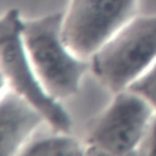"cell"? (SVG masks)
Returning a JSON list of instances; mask_svg holds the SVG:
<instances>
[{"mask_svg": "<svg viewBox=\"0 0 156 156\" xmlns=\"http://www.w3.org/2000/svg\"><path fill=\"white\" fill-rule=\"evenodd\" d=\"M65 13L23 21L22 38L30 63L45 90L56 100L78 93L88 62L73 54L62 38Z\"/></svg>", "mask_w": 156, "mask_h": 156, "instance_id": "6da1fadb", "label": "cell"}, {"mask_svg": "<svg viewBox=\"0 0 156 156\" xmlns=\"http://www.w3.org/2000/svg\"><path fill=\"white\" fill-rule=\"evenodd\" d=\"M156 61V15L132 18L91 56L96 78L113 94L127 89Z\"/></svg>", "mask_w": 156, "mask_h": 156, "instance_id": "7a4b0ae2", "label": "cell"}, {"mask_svg": "<svg viewBox=\"0 0 156 156\" xmlns=\"http://www.w3.org/2000/svg\"><path fill=\"white\" fill-rule=\"evenodd\" d=\"M23 21L18 10H9L0 22V62L2 83L33 104L55 132L69 133L72 119L61 104L39 80L28 57L23 38Z\"/></svg>", "mask_w": 156, "mask_h": 156, "instance_id": "3957f363", "label": "cell"}, {"mask_svg": "<svg viewBox=\"0 0 156 156\" xmlns=\"http://www.w3.org/2000/svg\"><path fill=\"white\" fill-rule=\"evenodd\" d=\"M152 105L124 89L94 119L87 134V155H136L155 115Z\"/></svg>", "mask_w": 156, "mask_h": 156, "instance_id": "277c9868", "label": "cell"}, {"mask_svg": "<svg viewBox=\"0 0 156 156\" xmlns=\"http://www.w3.org/2000/svg\"><path fill=\"white\" fill-rule=\"evenodd\" d=\"M136 0H71L62 24L68 49L91 57L133 17Z\"/></svg>", "mask_w": 156, "mask_h": 156, "instance_id": "5b68a950", "label": "cell"}, {"mask_svg": "<svg viewBox=\"0 0 156 156\" xmlns=\"http://www.w3.org/2000/svg\"><path fill=\"white\" fill-rule=\"evenodd\" d=\"M46 122L44 115L15 90L2 89L0 102V155L20 154L32 133Z\"/></svg>", "mask_w": 156, "mask_h": 156, "instance_id": "8992f818", "label": "cell"}, {"mask_svg": "<svg viewBox=\"0 0 156 156\" xmlns=\"http://www.w3.org/2000/svg\"><path fill=\"white\" fill-rule=\"evenodd\" d=\"M60 132L55 135L40 136L28 143L20 154L22 155H54V156H77L85 151L78 140Z\"/></svg>", "mask_w": 156, "mask_h": 156, "instance_id": "52a82bcc", "label": "cell"}, {"mask_svg": "<svg viewBox=\"0 0 156 156\" xmlns=\"http://www.w3.org/2000/svg\"><path fill=\"white\" fill-rule=\"evenodd\" d=\"M127 89L146 99L156 111V61Z\"/></svg>", "mask_w": 156, "mask_h": 156, "instance_id": "ba28073f", "label": "cell"}, {"mask_svg": "<svg viewBox=\"0 0 156 156\" xmlns=\"http://www.w3.org/2000/svg\"><path fill=\"white\" fill-rule=\"evenodd\" d=\"M139 155H152L156 156V113L154 115L146 133L138 149Z\"/></svg>", "mask_w": 156, "mask_h": 156, "instance_id": "9c48e42d", "label": "cell"}]
</instances>
